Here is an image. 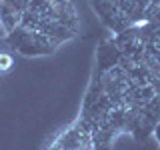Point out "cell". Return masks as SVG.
<instances>
[{
	"label": "cell",
	"instance_id": "5",
	"mask_svg": "<svg viewBox=\"0 0 160 150\" xmlns=\"http://www.w3.org/2000/svg\"><path fill=\"white\" fill-rule=\"evenodd\" d=\"M90 4H92L94 12L98 14V18L102 20V24L108 30H112L114 34L124 32L126 28L132 26V24L122 16L116 0H90Z\"/></svg>",
	"mask_w": 160,
	"mask_h": 150
},
{
	"label": "cell",
	"instance_id": "8",
	"mask_svg": "<svg viewBox=\"0 0 160 150\" xmlns=\"http://www.w3.org/2000/svg\"><path fill=\"white\" fill-rule=\"evenodd\" d=\"M112 42L120 48V52H122V54H132L138 46H142V42H140V36H138L136 24H132V26L126 28L124 32L114 34V36H112Z\"/></svg>",
	"mask_w": 160,
	"mask_h": 150
},
{
	"label": "cell",
	"instance_id": "7",
	"mask_svg": "<svg viewBox=\"0 0 160 150\" xmlns=\"http://www.w3.org/2000/svg\"><path fill=\"white\" fill-rule=\"evenodd\" d=\"M50 18L62 22L68 26L72 32H80V18L76 14V8L72 6L70 0H52V10H50Z\"/></svg>",
	"mask_w": 160,
	"mask_h": 150
},
{
	"label": "cell",
	"instance_id": "9",
	"mask_svg": "<svg viewBox=\"0 0 160 150\" xmlns=\"http://www.w3.org/2000/svg\"><path fill=\"white\" fill-rule=\"evenodd\" d=\"M24 12H20L18 8H14L8 0H0V24H2L4 32H12L14 28H18L22 24Z\"/></svg>",
	"mask_w": 160,
	"mask_h": 150
},
{
	"label": "cell",
	"instance_id": "12",
	"mask_svg": "<svg viewBox=\"0 0 160 150\" xmlns=\"http://www.w3.org/2000/svg\"><path fill=\"white\" fill-rule=\"evenodd\" d=\"M2 38H6V32H4V28H2V24H0V40Z\"/></svg>",
	"mask_w": 160,
	"mask_h": 150
},
{
	"label": "cell",
	"instance_id": "2",
	"mask_svg": "<svg viewBox=\"0 0 160 150\" xmlns=\"http://www.w3.org/2000/svg\"><path fill=\"white\" fill-rule=\"evenodd\" d=\"M124 130V106H112L92 130V150H112V142Z\"/></svg>",
	"mask_w": 160,
	"mask_h": 150
},
{
	"label": "cell",
	"instance_id": "3",
	"mask_svg": "<svg viewBox=\"0 0 160 150\" xmlns=\"http://www.w3.org/2000/svg\"><path fill=\"white\" fill-rule=\"evenodd\" d=\"M88 148H92V132L76 120L72 126L60 132L44 150H88Z\"/></svg>",
	"mask_w": 160,
	"mask_h": 150
},
{
	"label": "cell",
	"instance_id": "6",
	"mask_svg": "<svg viewBox=\"0 0 160 150\" xmlns=\"http://www.w3.org/2000/svg\"><path fill=\"white\" fill-rule=\"evenodd\" d=\"M120 58H122V52H120V48L112 42V38L102 40L96 48V66H94L92 76H102L108 70L116 68L120 64Z\"/></svg>",
	"mask_w": 160,
	"mask_h": 150
},
{
	"label": "cell",
	"instance_id": "11",
	"mask_svg": "<svg viewBox=\"0 0 160 150\" xmlns=\"http://www.w3.org/2000/svg\"><path fill=\"white\" fill-rule=\"evenodd\" d=\"M152 136H154V138H156V142L160 144V122H158V126H156V128H154V134H152Z\"/></svg>",
	"mask_w": 160,
	"mask_h": 150
},
{
	"label": "cell",
	"instance_id": "4",
	"mask_svg": "<svg viewBox=\"0 0 160 150\" xmlns=\"http://www.w3.org/2000/svg\"><path fill=\"white\" fill-rule=\"evenodd\" d=\"M160 122V92L154 96L150 102H146L142 106L136 120V126L132 130V138L136 142H144L154 134V128Z\"/></svg>",
	"mask_w": 160,
	"mask_h": 150
},
{
	"label": "cell",
	"instance_id": "1",
	"mask_svg": "<svg viewBox=\"0 0 160 150\" xmlns=\"http://www.w3.org/2000/svg\"><path fill=\"white\" fill-rule=\"evenodd\" d=\"M4 42H6V48L10 52H16V54L26 56V58L48 56V54H54L60 46L56 40L44 36L42 32L24 28V26H18L12 32H8Z\"/></svg>",
	"mask_w": 160,
	"mask_h": 150
},
{
	"label": "cell",
	"instance_id": "10",
	"mask_svg": "<svg viewBox=\"0 0 160 150\" xmlns=\"http://www.w3.org/2000/svg\"><path fill=\"white\" fill-rule=\"evenodd\" d=\"M14 64V58H12V52L8 48H0V74L2 72H8Z\"/></svg>",
	"mask_w": 160,
	"mask_h": 150
}]
</instances>
